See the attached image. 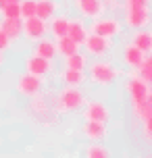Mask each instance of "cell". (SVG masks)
Segmentation results:
<instances>
[{
	"label": "cell",
	"instance_id": "24",
	"mask_svg": "<svg viewBox=\"0 0 152 158\" xmlns=\"http://www.w3.org/2000/svg\"><path fill=\"white\" fill-rule=\"evenodd\" d=\"M136 71H137V75L144 79V81H150V79H152V58L148 54H146V58L142 60V63L137 64Z\"/></svg>",
	"mask_w": 152,
	"mask_h": 158
},
{
	"label": "cell",
	"instance_id": "17",
	"mask_svg": "<svg viewBox=\"0 0 152 158\" xmlns=\"http://www.w3.org/2000/svg\"><path fill=\"white\" fill-rule=\"evenodd\" d=\"M56 10H58L56 0H36V15L44 21H48L52 15H56Z\"/></svg>",
	"mask_w": 152,
	"mask_h": 158
},
{
	"label": "cell",
	"instance_id": "9",
	"mask_svg": "<svg viewBox=\"0 0 152 158\" xmlns=\"http://www.w3.org/2000/svg\"><path fill=\"white\" fill-rule=\"evenodd\" d=\"M86 121H98V123H106L111 118V110L104 106L102 102H88L86 110H83Z\"/></svg>",
	"mask_w": 152,
	"mask_h": 158
},
{
	"label": "cell",
	"instance_id": "31",
	"mask_svg": "<svg viewBox=\"0 0 152 158\" xmlns=\"http://www.w3.org/2000/svg\"><path fill=\"white\" fill-rule=\"evenodd\" d=\"M8 46H11V38H8L6 33L0 29V52H4V50H6Z\"/></svg>",
	"mask_w": 152,
	"mask_h": 158
},
{
	"label": "cell",
	"instance_id": "11",
	"mask_svg": "<svg viewBox=\"0 0 152 158\" xmlns=\"http://www.w3.org/2000/svg\"><path fill=\"white\" fill-rule=\"evenodd\" d=\"M25 69H27V73H32L36 77H44V75H48V71H50V60L33 54L25 60Z\"/></svg>",
	"mask_w": 152,
	"mask_h": 158
},
{
	"label": "cell",
	"instance_id": "27",
	"mask_svg": "<svg viewBox=\"0 0 152 158\" xmlns=\"http://www.w3.org/2000/svg\"><path fill=\"white\" fill-rule=\"evenodd\" d=\"M2 17H6V19H17V17H21V10H19V2H6L4 8L0 10Z\"/></svg>",
	"mask_w": 152,
	"mask_h": 158
},
{
	"label": "cell",
	"instance_id": "1",
	"mask_svg": "<svg viewBox=\"0 0 152 158\" xmlns=\"http://www.w3.org/2000/svg\"><path fill=\"white\" fill-rule=\"evenodd\" d=\"M119 71L106 60H94L90 64V79L96 83V85H108L117 79Z\"/></svg>",
	"mask_w": 152,
	"mask_h": 158
},
{
	"label": "cell",
	"instance_id": "18",
	"mask_svg": "<svg viewBox=\"0 0 152 158\" xmlns=\"http://www.w3.org/2000/svg\"><path fill=\"white\" fill-rule=\"evenodd\" d=\"M56 54H63V56H69L73 52L79 50V44H75L69 35H63V38H56Z\"/></svg>",
	"mask_w": 152,
	"mask_h": 158
},
{
	"label": "cell",
	"instance_id": "12",
	"mask_svg": "<svg viewBox=\"0 0 152 158\" xmlns=\"http://www.w3.org/2000/svg\"><path fill=\"white\" fill-rule=\"evenodd\" d=\"M0 29L6 33L11 40L21 38V31H23V19H21V17H17V19H6V17H2Z\"/></svg>",
	"mask_w": 152,
	"mask_h": 158
},
{
	"label": "cell",
	"instance_id": "23",
	"mask_svg": "<svg viewBox=\"0 0 152 158\" xmlns=\"http://www.w3.org/2000/svg\"><path fill=\"white\" fill-rule=\"evenodd\" d=\"M86 64H88V60H86V56H83V54H79V50L73 52V54H69V56H65V67H69V69L83 71Z\"/></svg>",
	"mask_w": 152,
	"mask_h": 158
},
{
	"label": "cell",
	"instance_id": "25",
	"mask_svg": "<svg viewBox=\"0 0 152 158\" xmlns=\"http://www.w3.org/2000/svg\"><path fill=\"white\" fill-rule=\"evenodd\" d=\"M86 154H88V158H106L108 156V150L102 143H92V146H88Z\"/></svg>",
	"mask_w": 152,
	"mask_h": 158
},
{
	"label": "cell",
	"instance_id": "7",
	"mask_svg": "<svg viewBox=\"0 0 152 158\" xmlns=\"http://www.w3.org/2000/svg\"><path fill=\"white\" fill-rule=\"evenodd\" d=\"M125 89L129 92V98L131 100H142L146 96H150V89H148V81L136 75V77H129L127 83H125Z\"/></svg>",
	"mask_w": 152,
	"mask_h": 158
},
{
	"label": "cell",
	"instance_id": "2",
	"mask_svg": "<svg viewBox=\"0 0 152 158\" xmlns=\"http://www.w3.org/2000/svg\"><path fill=\"white\" fill-rule=\"evenodd\" d=\"M83 102H86V98H83V94H81L77 87L67 85L63 92L58 94V110H61V112L77 110Z\"/></svg>",
	"mask_w": 152,
	"mask_h": 158
},
{
	"label": "cell",
	"instance_id": "3",
	"mask_svg": "<svg viewBox=\"0 0 152 158\" xmlns=\"http://www.w3.org/2000/svg\"><path fill=\"white\" fill-rule=\"evenodd\" d=\"M46 33H48V25L38 15H32V17H25L23 19V31H21V35H25L29 42L42 40Z\"/></svg>",
	"mask_w": 152,
	"mask_h": 158
},
{
	"label": "cell",
	"instance_id": "15",
	"mask_svg": "<svg viewBox=\"0 0 152 158\" xmlns=\"http://www.w3.org/2000/svg\"><path fill=\"white\" fill-rule=\"evenodd\" d=\"M131 108H133L136 118H140V121L150 118L152 117V100H150V96H146V98H142V100H131Z\"/></svg>",
	"mask_w": 152,
	"mask_h": 158
},
{
	"label": "cell",
	"instance_id": "33",
	"mask_svg": "<svg viewBox=\"0 0 152 158\" xmlns=\"http://www.w3.org/2000/svg\"><path fill=\"white\" fill-rule=\"evenodd\" d=\"M4 4H6V0H0V10L4 8Z\"/></svg>",
	"mask_w": 152,
	"mask_h": 158
},
{
	"label": "cell",
	"instance_id": "29",
	"mask_svg": "<svg viewBox=\"0 0 152 158\" xmlns=\"http://www.w3.org/2000/svg\"><path fill=\"white\" fill-rule=\"evenodd\" d=\"M125 2V8H148L150 0H123Z\"/></svg>",
	"mask_w": 152,
	"mask_h": 158
},
{
	"label": "cell",
	"instance_id": "16",
	"mask_svg": "<svg viewBox=\"0 0 152 158\" xmlns=\"http://www.w3.org/2000/svg\"><path fill=\"white\" fill-rule=\"evenodd\" d=\"M67 35L75 42V44H83V40L88 35V29H86V25L81 23L79 19H69V29H67Z\"/></svg>",
	"mask_w": 152,
	"mask_h": 158
},
{
	"label": "cell",
	"instance_id": "22",
	"mask_svg": "<svg viewBox=\"0 0 152 158\" xmlns=\"http://www.w3.org/2000/svg\"><path fill=\"white\" fill-rule=\"evenodd\" d=\"M52 23H50V31L54 38H63L67 35V29H69V19L67 17H50Z\"/></svg>",
	"mask_w": 152,
	"mask_h": 158
},
{
	"label": "cell",
	"instance_id": "26",
	"mask_svg": "<svg viewBox=\"0 0 152 158\" xmlns=\"http://www.w3.org/2000/svg\"><path fill=\"white\" fill-rule=\"evenodd\" d=\"M19 10H21V19L36 15V0H19Z\"/></svg>",
	"mask_w": 152,
	"mask_h": 158
},
{
	"label": "cell",
	"instance_id": "34",
	"mask_svg": "<svg viewBox=\"0 0 152 158\" xmlns=\"http://www.w3.org/2000/svg\"><path fill=\"white\" fill-rule=\"evenodd\" d=\"M6 2H19V0H6Z\"/></svg>",
	"mask_w": 152,
	"mask_h": 158
},
{
	"label": "cell",
	"instance_id": "4",
	"mask_svg": "<svg viewBox=\"0 0 152 158\" xmlns=\"http://www.w3.org/2000/svg\"><path fill=\"white\" fill-rule=\"evenodd\" d=\"M121 23L117 19H100L96 17L94 19V23L90 27V33H96V35H102V38H115V35H119L121 33Z\"/></svg>",
	"mask_w": 152,
	"mask_h": 158
},
{
	"label": "cell",
	"instance_id": "19",
	"mask_svg": "<svg viewBox=\"0 0 152 158\" xmlns=\"http://www.w3.org/2000/svg\"><path fill=\"white\" fill-rule=\"evenodd\" d=\"M36 54L42 56V58H48V60H52L56 56V44L52 42V40H38V46H36Z\"/></svg>",
	"mask_w": 152,
	"mask_h": 158
},
{
	"label": "cell",
	"instance_id": "20",
	"mask_svg": "<svg viewBox=\"0 0 152 158\" xmlns=\"http://www.w3.org/2000/svg\"><path fill=\"white\" fill-rule=\"evenodd\" d=\"M65 85H71V87H79L81 81H83V71H77V69H69L65 67L63 75H61Z\"/></svg>",
	"mask_w": 152,
	"mask_h": 158
},
{
	"label": "cell",
	"instance_id": "30",
	"mask_svg": "<svg viewBox=\"0 0 152 158\" xmlns=\"http://www.w3.org/2000/svg\"><path fill=\"white\" fill-rule=\"evenodd\" d=\"M144 137L146 142H152V117L144 118Z\"/></svg>",
	"mask_w": 152,
	"mask_h": 158
},
{
	"label": "cell",
	"instance_id": "32",
	"mask_svg": "<svg viewBox=\"0 0 152 158\" xmlns=\"http://www.w3.org/2000/svg\"><path fill=\"white\" fill-rule=\"evenodd\" d=\"M2 63H4V52H0V67H2Z\"/></svg>",
	"mask_w": 152,
	"mask_h": 158
},
{
	"label": "cell",
	"instance_id": "5",
	"mask_svg": "<svg viewBox=\"0 0 152 158\" xmlns=\"http://www.w3.org/2000/svg\"><path fill=\"white\" fill-rule=\"evenodd\" d=\"M83 46H86V52H88V54L102 56V54L108 52V48H111V40L88 31V35H86V40H83Z\"/></svg>",
	"mask_w": 152,
	"mask_h": 158
},
{
	"label": "cell",
	"instance_id": "10",
	"mask_svg": "<svg viewBox=\"0 0 152 158\" xmlns=\"http://www.w3.org/2000/svg\"><path fill=\"white\" fill-rule=\"evenodd\" d=\"M75 8L79 10V15L90 17V19H96L102 15L104 4L100 0H75Z\"/></svg>",
	"mask_w": 152,
	"mask_h": 158
},
{
	"label": "cell",
	"instance_id": "13",
	"mask_svg": "<svg viewBox=\"0 0 152 158\" xmlns=\"http://www.w3.org/2000/svg\"><path fill=\"white\" fill-rule=\"evenodd\" d=\"M144 58H146V52H144V50H140L137 46H133L131 42H129L127 46H125L123 60H125V64H127V67H131V69H137V64L142 63Z\"/></svg>",
	"mask_w": 152,
	"mask_h": 158
},
{
	"label": "cell",
	"instance_id": "21",
	"mask_svg": "<svg viewBox=\"0 0 152 158\" xmlns=\"http://www.w3.org/2000/svg\"><path fill=\"white\" fill-rule=\"evenodd\" d=\"M131 44L137 46L140 50H144L146 54H148V52H150V48H152V35H150V31H136L133 35H131Z\"/></svg>",
	"mask_w": 152,
	"mask_h": 158
},
{
	"label": "cell",
	"instance_id": "28",
	"mask_svg": "<svg viewBox=\"0 0 152 158\" xmlns=\"http://www.w3.org/2000/svg\"><path fill=\"white\" fill-rule=\"evenodd\" d=\"M32 110L36 114H46V102H44V98L40 94L32 96Z\"/></svg>",
	"mask_w": 152,
	"mask_h": 158
},
{
	"label": "cell",
	"instance_id": "8",
	"mask_svg": "<svg viewBox=\"0 0 152 158\" xmlns=\"http://www.w3.org/2000/svg\"><path fill=\"white\" fill-rule=\"evenodd\" d=\"M125 23L131 29H144L146 25L150 23V13L148 8H129L125 15Z\"/></svg>",
	"mask_w": 152,
	"mask_h": 158
},
{
	"label": "cell",
	"instance_id": "6",
	"mask_svg": "<svg viewBox=\"0 0 152 158\" xmlns=\"http://www.w3.org/2000/svg\"><path fill=\"white\" fill-rule=\"evenodd\" d=\"M17 89H19V94L27 96V98L40 94V89H42V77H36V75H32V73H25L23 77H19Z\"/></svg>",
	"mask_w": 152,
	"mask_h": 158
},
{
	"label": "cell",
	"instance_id": "14",
	"mask_svg": "<svg viewBox=\"0 0 152 158\" xmlns=\"http://www.w3.org/2000/svg\"><path fill=\"white\" fill-rule=\"evenodd\" d=\"M83 133L94 142H102L106 137V123H98V121H86L83 123Z\"/></svg>",
	"mask_w": 152,
	"mask_h": 158
}]
</instances>
